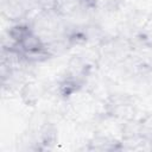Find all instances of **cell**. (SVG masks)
I'll use <instances>...</instances> for the list:
<instances>
[{
	"label": "cell",
	"mask_w": 152,
	"mask_h": 152,
	"mask_svg": "<svg viewBox=\"0 0 152 152\" xmlns=\"http://www.w3.org/2000/svg\"><path fill=\"white\" fill-rule=\"evenodd\" d=\"M28 33H31V30L28 27H26V26H23V25L14 26L10 31V36L15 40V43H20Z\"/></svg>",
	"instance_id": "cell-1"
},
{
	"label": "cell",
	"mask_w": 152,
	"mask_h": 152,
	"mask_svg": "<svg viewBox=\"0 0 152 152\" xmlns=\"http://www.w3.org/2000/svg\"><path fill=\"white\" fill-rule=\"evenodd\" d=\"M86 6H94L96 4V0H81Z\"/></svg>",
	"instance_id": "cell-2"
}]
</instances>
